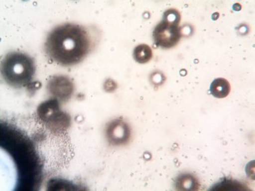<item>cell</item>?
<instances>
[{"label":"cell","mask_w":255,"mask_h":191,"mask_svg":"<svg viewBox=\"0 0 255 191\" xmlns=\"http://www.w3.org/2000/svg\"><path fill=\"white\" fill-rule=\"evenodd\" d=\"M106 133L109 144L115 146L127 144L131 136L128 124L121 119H115L108 123Z\"/></svg>","instance_id":"cell-5"},{"label":"cell","mask_w":255,"mask_h":191,"mask_svg":"<svg viewBox=\"0 0 255 191\" xmlns=\"http://www.w3.org/2000/svg\"><path fill=\"white\" fill-rule=\"evenodd\" d=\"M90 36L79 25L64 24L56 27L46 38V54L56 63L71 66L80 63L90 50Z\"/></svg>","instance_id":"cell-1"},{"label":"cell","mask_w":255,"mask_h":191,"mask_svg":"<svg viewBox=\"0 0 255 191\" xmlns=\"http://www.w3.org/2000/svg\"><path fill=\"white\" fill-rule=\"evenodd\" d=\"M37 114L40 120L54 132H63L70 125V117L60 109L57 99L48 100L40 104Z\"/></svg>","instance_id":"cell-3"},{"label":"cell","mask_w":255,"mask_h":191,"mask_svg":"<svg viewBox=\"0 0 255 191\" xmlns=\"http://www.w3.org/2000/svg\"><path fill=\"white\" fill-rule=\"evenodd\" d=\"M151 80L154 84L161 85L165 82V79L163 74H161V73H154L152 76Z\"/></svg>","instance_id":"cell-11"},{"label":"cell","mask_w":255,"mask_h":191,"mask_svg":"<svg viewBox=\"0 0 255 191\" xmlns=\"http://www.w3.org/2000/svg\"><path fill=\"white\" fill-rule=\"evenodd\" d=\"M175 187L177 191H198L200 189V184L198 179L192 175L181 174L177 177Z\"/></svg>","instance_id":"cell-7"},{"label":"cell","mask_w":255,"mask_h":191,"mask_svg":"<svg viewBox=\"0 0 255 191\" xmlns=\"http://www.w3.org/2000/svg\"><path fill=\"white\" fill-rule=\"evenodd\" d=\"M35 65L32 58L26 54H7L1 62V75L5 82L13 88L25 87L31 82L35 74Z\"/></svg>","instance_id":"cell-2"},{"label":"cell","mask_w":255,"mask_h":191,"mask_svg":"<svg viewBox=\"0 0 255 191\" xmlns=\"http://www.w3.org/2000/svg\"><path fill=\"white\" fill-rule=\"evenodd\" d=\"M47 89L53 96L61 101L68 100L73 92L72 83L63 76L53 77L48 84Z\"/></svg>","instance_id":"cell-6"},{"label":"cell","mask_w":255,"mask_h":191,"mask_svg":"<svg viewBox=\"0 0 255 191\" xmlns=\"http://www.w3.org/2000/svg\"><path fill=\"white\" fill-rule=\"evenodd\" d=\"M231 85L227 79L218 78L214 79L210 86V93L214 97L222 99L227 97L231 92Z\"/></svg>","instance_id":"cell-8"},{"label":"cell","mask_w":255,"mask_h":191,"mask_svg":"<svg viewBox=\"0 0 255 191\" xmlns=\"http://www.w3.org/2000/svg\"><path fill=\"white\" fill-rule=\"evenodd\" d=\"M163 20L171 24L179 25L181 20L180 13L177 9H168L163 13Z\"/></svg>","instance_id":"cell-10"},{"label":"cell","mask_w":255,"mask_h":191,"mask_svg":"<svg viewBox=\"0 0 255 191\" xmlns=\"http://www.w3.org/2000/svg\"><path fill=\"white\" fill-rule=\"evenodd\" d=\"M152 36L156 45L164 49H170L178 43L182 34L179 25L163 20L156 25Z\"/></svg>","instance_id":"cell-4"},{"label":"cell","mask_w":255,"mask_h":191,"mask_svg":"<svg viewBox=\"0 0 255 191\" xmlns=\"http://www.w3.org/2000/svg\"><path fill=\"white\" fill-rule=\"evenodd\" d=\"M133 56L137 63L140 64L148 63L152 57L151 48L147 44H140L135 48Z\"/></svg>","instance_id":"cell-9"}]
</instances>
